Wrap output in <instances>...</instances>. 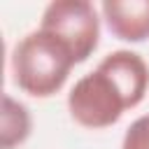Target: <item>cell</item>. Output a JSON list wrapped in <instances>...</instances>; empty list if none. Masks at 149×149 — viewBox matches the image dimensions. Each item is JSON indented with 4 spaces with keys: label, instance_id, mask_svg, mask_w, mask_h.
Returning <instances> with one entry per match:
<instances>
[{
    "label": "cell",
    "instance_id": "3",
    "mask_svg": "<svg viewBox=\"0 0 149 149\" xmlns=\"http://www.w3.org/2000/svg\"><path fill=\"white\" fill-rule=\"evenodd\" d=\"M100 21V7L88 0H54L44 7L40 28L58 37L79 65L98 49Z\"/></svg>",
    "mask_w": 149,
    "mask_h": 149
},
{
    "label": "cell",
    "instance_id": "5",
    "mask_svg": "<svg viewBox=\"0 0 149 149\" xmlns=\"http://www.w3.org/2000/svg\"><path fill=\"white\" fill-rule=\"evenodd\" d=\"M33 133V114L30 109L12 98L9 93L2 95V121H0V149H16L21 147Z\"/></svg>",
    "mask_w": 149,
    "mask_h": 149
},
{
    "label": "cell",
    "instance_id": "1",
    "mask_svg": "<svg viewBox=\"0 0 149 149\" xmlns=\"http://www.w3.org/2000/svg\"><path fill=\"white\" fill-rule=\"evenodd\" d=\"M149 91V65L130 49L109 51L68 93L70 119L86 130H105L135 109Z\"/></svg>",
    "mask_w": 149,
    "mask_h": 149
},
{
    "label": "cell",
    "instance_id": "2",
    "mask_svg": "<svg viewBox=\"0 0 149 149\" xmlns=\"http://www.w3.org/2000/svg\"><path fill=\"white\" fill-rule=\"evenodd\" d=\"M77 65L72 51L40 26L26 33L12 49L9 70L19 91L30 98H51L70 79Z\"/></svg>",
    "mask_w": 149,
    "mask_h": 149
},
{
    "label": "cell",
    "instance_id": "4",
    "mask_svg": "<svg viewBox=\"0 0 149 149\" xmlns=\"http://www.w3.org/2000/svg\"><path fill=\"white\" fill-rule=\"evenodd\" d=\"M100 16L121 42L140 44L149 40V0H105L100 2Z\"/></svg>",
    "mask_w": 149,
    "mask_h": 149
},
{
    "label": "cell",
    "instance_id": "6",
    "mask_svg": "<svg viewBox=\"0 0 149 149\" xmlns=\"http://www.w3.org/2000/svg\"><path fill=\"white\" fill-rule=\"evenodd\" d=\"M121 149H149V114L137 116L126 128Z\"/></svg>",
    "mask_w": 149,
    "mask_h": 149
}]
</instances>
